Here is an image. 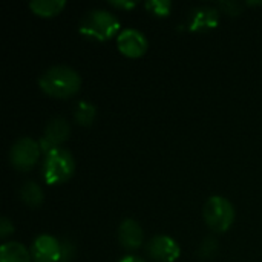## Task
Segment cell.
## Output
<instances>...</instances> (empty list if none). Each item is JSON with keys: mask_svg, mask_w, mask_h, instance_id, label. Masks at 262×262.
<instances>
[{"mask_svg": "<svg viewBox=\"0 0 262 262\" xmlns=\"http://www.w3.org/2000/svg\"><path fill=\"white\" fill-rule=\"evenodd\" d=\"M38 86L45 94L54 98H69L78 92L81 78L75 69L64 64H57L46 69L40 75Z\"/></svg>", "mask_w": 262, "mask_h": 262, "instance_id": "obj_1", "label": "cell"}, {"mask_svg": "<svg viewBox=\"0 0 262 262\" xmlns=\"http://www.w3.org/2000/svg\"><path fill=\"white\" fill-rule=\"evenodd\" d=\"M80 34L95 41H106L120 31V20L104 9L89 11L80 21Z\"/></svg>", "mask_w": 262, "mask_h": 262, "instance_id": "obj_2", "label": "cell"}, {"mask_svg": "<svg viewBox=\"0 0 262 262\" xmlns=\"http://www.w3.org/2000/svg\"><path fill=\"white\" fill-rule=\"evenodd\" d=\"M74 170L75 161L68 150L58 147L45 155L43 178L48 184H60L68 181L74 175Z\"/></svg>", "mask_w": 262, "mask_h": 262, "instance_id": "obj_3", "label": "cell"}, {"mask_svg": "<svg viewBox=\"0 0 262 262\" xmlns=\"http://www.w3.org/2000/svg\"><path fill=\"white\" fill-rule=\"evenodd\" d=\"M206 224L218 233H224L235 221V209L232 203L223 196H212L203 210Z\"/></svg>", "mask_w": 262, "mask_h": 262, "instance_id": "obj_4", "label": "cell"}, {"mask_svg": "<svg viewBox=\"0 0 262 262\" xmlns=\"http://www.w3.org/2000/svg\"><path fill=\"white\" fill-rule=\"evenodd\" d=\"M40 150V143L35 140L29 137L18 138L9 150V161L17 170L28 172L37 164Z\"/></svg>", "mask_w": 262, "mask_h": 262, "instance_id": "obj_5", "label": "cell"}, {"mask_svg": "<svg viewBox=\"0 0 262 262\" xmlns=\"http://www.w3.org/2000/svg\"><path fill=\"white\" fill-rule=\"evenodd\" d=\"M69 134H71V126L64 118L61 117L52 118L46 124L45 132L40 138V149L45 152V155L49 154L51 150L58 149L69 138Z\"/></svg>", "mask_w": 262, "mask_h": 262, "instance_id": "obj_6", "label": "cell"}, {"mask_svg": "<svg viewBox=\"0 0 262 262\" xmlns=\"http://www.w3.org/2000/svg\"><path fill=\"white\" fill-rule=\"evenodd\" d=\"M146 252H147L149 258L155 262H175L180 258V253H181L178 243L166 235L154 236L147 243Z\"/></svg>", "mask_w": 262, "mask_h": 262, "instance_id": "obj_7", "label": "cell"}, {"mask_svg": "<svg viewBox=\"0 0 262 262\" xmlns=\"http://www.w3.org/2000/svg\"><path fill=\"white\" fill-rule=\"evenodd\" d=\"M117 46L120 52L129 58H138L147 51V40L138 29H124L118 34Z\"/></svg>", "mask_w": 262, "mask_h": 262, "instance_id": "obj_8", "label": "cell"}, {"mask_svg": "<svg viewBox=\"0 0 262 262\" xmlns=\"http://www.w3.org/2000/svg\"><path fill=\"white\" fill-rule=\"evenodd\" d=\"M31 256L35 262H60L61 243L49 235H41L32 243Z\"/></svg>", "mask_w": 262, "mask_h": 262, "instance_id": "obj_9", "label": "cell"}, {"mask_svg": "<svg viewBox=\"0 0 262 262\" xmlns=\"http://www.w3.org/2000/svg\"><path fill=\"white\" fill-rule=\"evenodd\" d=\"M220 20V12L213 6H198L192 9L189 17V29L196 32H204L216 28Z\"/></svg>", "mask_w": 262, "mask_h": 262, "instance_id": "obj_10", "label": "cell"}, {"mask_svg": "<svg viewBox=\"0 0 262 262\" xmlns=\"http://www.w3.org/2000/svg\"><path fill=\"white\" fill-rule=\"evenodd\" d=\"M144 235L135 220H124L118 227V241L127 250H135L143 244Z\"/></svg>", "mask_w": 262, "mask_h": 262, "instance_id": "obj_11", "label": "cell"}, {"mask_svg": "<svg viewBox=\"0 0 262 262\" xmlns=\"http://www.w3.org/2000/svg\"><path fill=\"white\" fill-rule=\"evenodd\" d=\"M31 258L20 243H6L0 249V262H31Z\"/></svg>", "mask_w": 262, "mask_h": 262, "instance_id": "obj_12", "label": "cell"}, {"mask_svg": "<svg viewBox=\"0 0 262 262\" xmlns=\"http://www.w3.org/2000/svg\"><path fill=\"white\" fill-rule=\"evenodd\" d=\"M64 5H66L64 0H32V2H29L31 11L40 17H54L63 11Z\"/></svg>", "mask_w": 262, "mask_h": 262, "instance_id": "obj_13", "label": "cell"}, {"mask_svg": "<svg viewBox=\"0 0 262 262\" xmlns=\"http://www.w3.org/2000/svg\"><path fill=\"white\" fill-rule=\"evenodd\" d=\"M20 198H21V201H23L28 207L37 209V207H40L41 203H43V190H41V187H40L37 183L28 181V183H25V184L21 186V189H20Z\"/></svg>", "mask_w": 262, "mask_h": 262, "instance_id": "obj_14", "label": "cell"}, {"mask_svg": "<svg viewBox=\"0 0 262 262\" xmlns=\"http://www.w3.org/2000/svg\"><path fill=\"white\" fill-rule=\"evenodd\" d=\"M95 115H97V109L94 104L88 103V101H80L75 107V112H74V120L77 121V124L80 126H91L92 121L95 120Z\"/></svg>", "mask_w": 262, "mask_h": 262, "instance_id": "obj_15", "label": "cell"}, {"mask_svg": "<svg viewBox=\"0 0 262 262\" xmlns=\"http://www.w3.org/2000/svg\"><path fill=\"white\" fill-rule=\"evenodd\" d=\"M216 253H218V241L215 238H206L198 249V256L201 259H213Z\"/></svg>", "mask_w": 262, "mask_h": 262, "instance_id": "obj_16", "label": "cell"}, {"mask_svg": "<svg viewBox=\"0 0 262 262\" xmlns=\"http://www.w3.org/2000/svg\"><path fill=\"white\" fill-rule=\"evenodd\" d=\"M144 6L157 17H166L172 8V3L169 0H150V2H146Z\"/></svg>", "mask_w": 262, "mask_h": 262, "instance_id": "obj_17", "label": "cell"}, {"mask_svg": "<svg viewBox=\"0 0 262 262\" xmlns=\"http://www.w3.org/2000/svg\"><path fill=\"white\" fill-rule=\"evenodd\" d=\"M220 9L229 15H239L243 12V3H239V2H221Z\"/></svg>", "mask_w": 262, "mask_h": 262, "instance_id": "obj_18", "label": "cell"}, {"mask_svg": "<svg viewBox=\"0 0 262 262\" xmlns=\"http://www.w3.org/2000/svg\"><path fill=\"white\" fill-rule=\"evenodd\" d=\"M74 255H75V247L71 241L68 239H63L61 241V258L60 262H71L74 259Z\"/></svg>", "mask_w": 262, "mask_h": 262, "instance_id": "obj_19", "label": "cell"}, {"mask_svg": "<svg viewBox=\"0 0 262 262\" xmlns=\"http://www.w3.org/2000/svg\"><path fill=\"white\" fill-rule=\"evenodd\" d=\"M12 232H14L12 223H11L8 218H2V221H0V238L5 239V238H8Z\"/></svg>", "mask_w": 262, "mask_h": 262, "instance_id": "obj_20", "label": "cell"}, {"mask_svg": "<svg viewBox=\"0 0 262 262\" xmlns=\"http://www.w3.org/2000/svg\"><path fill=\"white\" fill-rule=\"evenodd\" d=\"M109 5L118 9H132L137 6V2H129V0H109Z\"/></svg>", "mask_w": 262, "mask_h": 262, "instance_id": "obj_21", "label": "cell"}, {"mask_svg": "<svg viewBox=\"0 0 262 262\" xmlns=\"http://www.w3.org/2000/svg\"><path fill=\"white\" fill-rule=\"evenodd\" d=\"M118 262H144L141 258H135V256H126V258H123L121 261Z\"/></svg>", "mask_w": 262, "mask_h": 262, "instance_id": "obj_22", "label": "cell"}, {"mask_svg": "<svg viewBox=\"0 0 262 262\" xmlns=\"http://www.w3.org/2000/svg\"><path fill=\"white\" fill-rule=\"evenodd\" d=\"M247 5H262V2H247Z\"/></svg>", "mask_w": 262, "mask_h": 262, "instance_id": "obj_23", "label": "cell"}]
</instances>
